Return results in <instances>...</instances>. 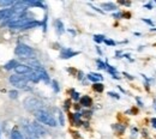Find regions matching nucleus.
<instances>
[{"instance_id": "11", "label": "nucleus", "mask_w": 156, "mask_h": 139, "mask_svg": "<svg viewBox=\"0 0 156 139\" xmlns=\"http://www.w3.org/2000/svg\"><path fill=\"white\" fill-rule=\"evenodd\" d=\"M17 65H18L17 60L12 59L4 65V68H5V70H7V71H9V70H13V68H16V67H17Z\"/></svg>"}, {"instance_id": "10", "label": "nucleus", "mask_w": 156, "mask_h": 139, "mask_svg": "<svg viewBox=\"0 0 156 139\" xmlns=\"http://www.w3.org/2000/svg\"><path fill=\"white\" fill-rule=\"evenodd\" d=\"M88 79L91 80V82H94V84H95V83H100L101 80L103 79V77H102L101 75H98V73H95V72H90V73L88 75Z\"/></svg>"}, {"instance_id": "26", "label": "nucleus", "mask_w": 156, "mask_h": 139, "mask_svg": "<svg viewBox=\"0 0 156 139\" xmlns=\"http://www.w3.org/2000/svg\"><path fill=\"white\" fill-rule=\"evenodd\" d=\"M144 22H145V23H148V24H150V25H153V22H150V20H148V19H145V18H144Z\"/></svg>"}, {"instance_id": "5", "label": "nucleus", "mask_w": 156, "mask_h": 139, "mask_svg": "<svg viewBox=\"0 0 156 139\" xmlns=\"http://www.w3.org/2000/svg\"><path fill=\"white\" fill-rule=\"evenodd\" d=\"M15 71H16V75H20V76H28V75H30L34 70L31 68V67H29L28 65H22V64H18L17 65V67L15 68Z\"/></svg>"}, {"instance_id": "15", "label": "nucleus", "mask_w": 156, "mask_h": 139, "mask_svg": "<svg viewBox=\"0 0 156 139\" xmlns=\"http://www.w3.org/2000/svg\"><path fill=\"white\" fill-rule=\"evenodd\" d=\"M55 26H57V31H58V34H62L65 30H64V24L61 23V20H55Z\"/></svg>"}, {"instance_id": "2", "label": "nucleus", "mask_w": 156, "mask_h": 139, "mask_svg": "<svg viewBox=\"0 0 156 139\" xmlns=\"http://www.w3.org/2000/svg\"><path fill=\"white\" fill-rule=\"evenodd\" d=\"M15 53L17 57L23 58V59H30L33 55H34V49L31 47H29L28 44H24V43H18L16 49H15Z\"/></svg>"}, {"instance_id": "14", "label": "nucleus", "mask_w": 156, "mask_h": 139, "mask_svg": "<svg viewBox=\"0 0 156 139\" xmlns=\"http://www.w3.org/2000/svg\"><path fill=\"white\" fill-rule=\"evenodd\" d=\"M11 139H24V137L17 128H13L11 132Z\"/></svg>"}, {"instance_id": "1", "label": "nucleus", "mask_w": 156, "mask_h": 139, "mask_svg": "<svg viewBox=\"0 0 156 139\" xmlns=\"http://www.w3.org/2000/svg\"><path fill=\"white\" fill-rule=\"evenodd\" d=\"M35 118H36V120L39 121L40 123H43V125H47V126H51V127H55L57 126V120L46 110L36 112L35 113Z\"/></svg>"}, {"instance_id": "9", "label": "nucleus", "mask_w": 156, "mask_h": 139, "mask_svg": "<svg viewBox=\"0 0 156 139\" xmlns=\"http://www.w3.org/2000/svg\"><path fill=\"white\" fill-rule=\"evenodd\" d=\"M39 25H41V23H40V22L31 19L30 22L25 23L24 25H22L20 28H18L17 30H28V29H33V28H36V26H39Z\"/></svg>"}, {"instance_id": "13", "label": "nucleus", "mask_w": 156, "mask_h": 139, "mask_svg": "<svg viewBox=\"0 0 156 139\" xmlns=\"http://www.w3.org/2000/svg\"><path fill=\"white\" fill-rule=\"evenodd\" d=\"M80 104L83 106V107H90L91 106V99L89 97V96H83L82 99H80Z\"/></svg>"}, {"instance_id": "12", "label": "nucleus", "mask_w": 156, "mask_h": 139, "mask_svg": "<svg viewBox=\"0 0 156 139\" xmlns=\"http://www.w3.org/2000/svg\"><path fill=\"white\" fill-rule=\"evenodd\" d=\"M102 9L106 11H114V10H117V6L113 2H105V4H102Z\"/></svg>"}, {"instance_id": "22", "label": "nucleus", "mask_w": 156, "mask_h": 139, "mask_svg": "<svg viewBox=\"0 0 156 139\" xmlns=\"http://www.w3.org/2000/svg\"><path fill=\"white\" fill-rule=\"evenodd\" d=\"M96 64H98V68H106V67H107V64L102 62L101 60H98V61H96Z\"/></svg>"}, {"instance_id": "25", "label": "nucleus", "mask_w": 156, "mask_h": 139, "mask_svg": "<svg viewBox=\"0 0 156 139\" xmlns=\"http://www.w3.org/2000/svg\"><path fill=\"white\" fill-rule=\"evenodd\" d=\"M109 95H111V96H113V97H115V99H119V95H118V94H114V92H109Z\"/></svg>"}, {"instance_id": "23", "label": "nucleus", "mask_w": 156, "mask_h": 139, "mask_svg": "<svg viewBox=\"0 0 156 139\" xmlns=\"http://www.w3.org/2000/svg\"><path fill=\"white\" fill-rule=\"evenodd\" d=\"M71 95H72V99H75V101L79 99V94L76 92L75 90H72V91H71Z\"/></svg>"}, {"instance_id": "24", "label": "nucleus", "mask_w": 156, "mask_h": 139, "mask_svg": "<svg viewBox=\"0 0 156 139\" xmlns=\"http://www.w3.org/2000/svg\"><path fill=\"white\" fill-rule=\"evenodd\" d=\"M105 43H106V44H108V46H114V44H115V42H114V41L107 40V39L105 40Z\"/></svg>"}, {"instance_id": "17", "label": "nucleus", "mask_w": 156, "mask_h": 139, "mask_svg": "<svg viewBox=\"0 0 156 139\" xmlns=\"http://www.w3.org/2000/svg\"><path fill=\"white\" fill-rule=\"evenodd\" d=\"M93 89H94L95 91H98V92H102V91H103V84H101V83H95L94 86H93Z\"/></svg>"}, {"instance_id": "19", "label": "nucleus", "mask_w": 156, "mask_h": 139, "mask_svg": "<svg viewBox=\"0 0 156 139\" xmlns=\"http://www.w3.org/2000/svg\"><path fill=\"white\" fill-rule=\"evenodd\" d=\"M9 96H10V99H16L18 97V91H17V90H11V91L9 92Z\"/></svg>"}, {"instance_id": "27", "label": "nucleus", "mask_w": 156, "mask_h": 139, "mask_svg": "<svg viewBox=\"0 0 156 139\" xmlns=\"http://www.w3.org/2000/svg\"><path fill=\"white\" fill-rule=\"evenodd\" d=\"M151 122L154 123V127L156 128V119H153V120H151Z\"/></svg>"}, {"instance_id": "6", "label": "nucleus", "mask_w": 156, "mask_h": 139, "mask_svg": "<svg viewBox=\"0 0 156 139\" xmlns=\"http://www.w3.org/2000/svg\"><path fill=\"white\" fill-rule=\"evenodd\" d=\"M78 54H79L78 52H73V50L70 49V48H62V49H61V53H60V58H61V59H70V58L76 57Z\"/></svg>"}, {"instance_id": "29", "label": "nucleus", "mask_w": 156, "mask_h": 139, "mask_svg": "<svg viewBox=\"0 0 156 139\" xmlns=\"http://www.w3.org/2000/svg\"><path fill=\"white\" fill-rule=\"evenodd\" d=\"M27 139H35V138H31V137H28Z\"/></svg>"}, {"instance_id": "4", "label": "nucleus", "mask_w": 156, "mask_h": 139, "mask_svg": "<svg viewBox=\"0 0 156 139\" xmlns=\"http://www.w3.org/2000/svg\"><path fill=\"white\" fill-rule=\"evenodd\" d=\"M28 82L29 80L27 79L24 76H20V75H12L10 76V83L18 88V89H25L28 86Z\"/></svg>"}, {"instance_id": "20", "label": "nucleus", "mask_w": 156, "mask_h": 139, "mask_svg": "<svg viewBox=\"0 0 156 139\" xmlns=\"http://www.w3.org/2000/svg\"><path fill=\"white\" fill-rule=\"evenodd\" d=\"M73 120H75V122L77 123V126H79V123H80V114H73Z\"/></svg>"}, {"instance_id": "28", "label": "nucleus", "mask_w": 156, "mask_h": 139, "mask_svg": "<svg viewBox=\"0 0 156 139\" xmlns=\"http://www.w3.org/2000/svg\"><path fill=\"white\" fill-rule=\"evenodd\" d=\"M147 7H149V9H151L153 7V4H148V5H145Z\"/></svg>"}, {"instance_id": "8", "label": "nucleus", "mask_w": 156, "mask_h": 139, "mask_svg": "<svg viewBox=\"0 0 156 139\" xmlns=\"http://www.w3.org/2000/svg\"><path fill=\"white\" fill-rule=\"evenodd\" d=\"M30 123H31V126H33L34 131L36 132V134H37L39 137H42V136H44V134H46V130L42 127V125H41L40 122L34 121V122H30Z\"/></svg>"}, {"instance_id": "7", "label": "nucleus", "mask_w": 156, "mask_h": 139, "mask_svg": "<svg viewBox=\"0 0 156 139\" xmlns=\"http://www.w3.org/2000/svg\"><path fill=\"white\" fill-rule=\"evenodd\" d=\"M13 16V12L11 10V7H7V9H2L0 10V22L1 20H6V19H11Z\"/></svg>"}, {"instance_id": "18", "label": "nucleus", "mask_w": 156, "mask_h": 139, "mask_svg": "<svg viewBox=\"0 0 156 139\" xmlns=\"http://www.w3.org/2000/svg\"><path fill=\"white\" fill-rule=\"evenodd\" d=\"M94 40H95V42H98V43H101V42H105L106 37L103 35H95L94 36Z\"/></svg>"}, {"instance_id": "21", "label": "nucleus", "mask_w": 156, "mask_h": 139, "mask_svg": "<svg viewBox=\"0 0 156 139\" xmlns=\"http://www.w3.org/2000/svg\"><path fill=\"white\" fill-rule=\"evenodd\" d=\"M52 85H53V89H54V91H55V92H59V90H60V89H59L58 82H57V80H53V82H52Z\"/></svg>"}, {"instance_id": "3", "label": "nucleus", "mask_w": 156, "mask_h": 139, "mask_svg": "<svg viewBox=\"0 0 156 139\" xmlns=\"http://www.w3.org/2000/svg\"><path fill=\"white\" fill-rule=\"evenodd\" d=\"M24 107L29 112H34V113L39 110H43V103L36 97H28L24 101Z\"/></svg>"}, {"instance_id": "16", "label": "nucleus", "mask_w": 156, "mask_h": 139, "mask_svg": "<svg viewBox=\"0 0 156 139\" xmlns=\"http://www.w3.org/2000/svg\"><path fill=\"white\" fill-rule=\"evenodd\" d=\"M15 2L12 1V0H0V6H4L5 9H7L6 6H11V5H13Z\"/></svg>"}]
</instances>
